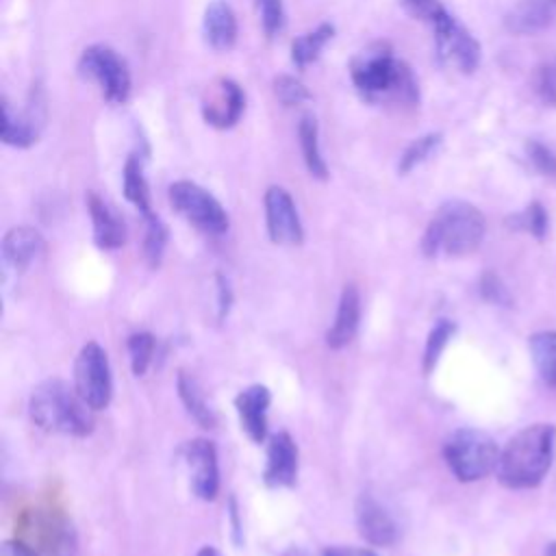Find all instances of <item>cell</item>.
Returning a JSON list of instances; mask_svg holds the SVG:
<instances>
[{"mask_svg": "<svg viewBox=\"0 0 556 556\" xmlns=\"http://www.w3.org/2000/svg\"><path fill=\"white\" fill-rule=\"evenodd\" d=\"M350 76L363 98L371 102L397 106H415L419 102V85L413 70L402 59H395L384 41L361 50L350 63Z\"/></svg>", "mask_w": 556, "mask_h": 556, "instance_id": "obj_1", "label": "cell"}, {"mask_svg": "<svg viewBox=\"0 0 556 556\" xmlns=\"http://www.w3.org/2000/svg\"><path fill=\"white\" fill-rule=\"evenodd\" d=\"M556 428L552 424H532L519 430L500 450L495 476L508 489H532L541 484L552 467Z\"/></svg>", "mask_w": 556, "mask_h": 556, "instance_id": "obj_2", "label": "cell"}, {"mask_svg": "<svg viewBox=\"0 0 556 556\" xmlns=\"http://www.w3.org/2000/svg\"><path fill=\"white\" fill-rule=\"evenodd\" d=\"M486 222L480 208L465 200H450L437 208L421 237L426 256H465L478 250Z\"/></svg>", "mask_w": 556, "mask_h": 556, "instance_id": "obj_3", "label": "cell"}, {"mask_svg": "<svg viewBox=\"0 0 556 556\" xmlns=\"http://www.w3.org/2000/svg\"><path fill=\"white\" fill-rule=\"evenodd\" d=\"M28 413L33 424L46 432L87 437L93 430V410L76 387L61 378H48L33 389Z\"/></svg>", "mask_w": 556, "mask_h": 556, "instance_id": "obj_4", "label": "cell"}, {"mask_svg": "<svg viewBox=\"0 0 556 556\" xmlns=\"http://www.w3.org/2000/svg\"><path fill=\"white\" fill-rule=\"evenodd\" d=\"M443 458L460 482H476L495 471L500 447L482 430L458 428L445 439Z\"/></svg>", "mask_w": 556, "mask_h": 556, "instance_id": "obj_5", "label": "cell"}, {"mask_svg": "<svg viewBox=\"0 0 556 556\" xmlns=\"http://www.w3.org/2000/svg\"><path fill=\"white\" fill-rule=\"evenodd\" d=\"M172 208L189 224L206 235H222L228 230V213L219 200L204 187L191 180H176L167 189Z\"/></svg>", "mask_w": 556, "mask_h": 556, "instance_id": "obj_6", "label": "cell"}, {"mask_svg": "<svg viewBox=\"0 0 556 556\" xmlns=\"http://www.w3.org/2000/svg\"><path fill=\"white\" fill-rule=\"evenodd\" d=\"M78 74L100 87L104 100L122 104L130 96V74L126 63L109 46H89L78 59Z\"/></svg>", "mask_w": 556, "mask_h": 556, "instance_id": "obj_7", "label": "cell"}, {"mask_svg": "<svg viewBox=\"0 0 556 556\" xmlns=\"http://www.w3.org/2000/svg\"><path fill=\"white\" fill-rule=\"evenodd\" d=\"M74 387L91 410H102L109 406L113 395V378L109 356L100 343L89 341L80 348L74 361Z\"/></svg>", "mask_w": 556, "mask_h": 556, "instance_id": "obj_8", "label": "cell"}, {"mask_svg": "<svg viewBox=\"0 0 556 556\" xmlns=\"http://www.w3.org/2000/svg\"><path fill=\"white\" fill-rule=\"evenodd\" d=\"M437 54L443 63L456 67L463 74H471L480 65V43L478 39L450 13L443 11L432 24Z\"/></svg>", "mask_w": 556, "mask_h": 556, "instance_id": "obj_9", "label": "cell"}, {"mask_svg": "<svg viewBox=\"0 0 556 556\" xmlns=\"http://www.w3.org/2000/svg\"><path fill=\"white\" fill-rule=\"evenodd\" d=\"M178 454L189 476L193 495L204 502H213L219 493V465L215 445L208 439H191L182 443Z\"/></svg>", "mask_w": 556, "mask_h": 556, "instance_id": "obj_10", "label": "cell"}, {"mask_svg": "<svg viewBox=\"0 0 556 556\" xmlns=\"http://www.w3.org/2000/svg\"><path fill=\"white\" fill-rule=\"evenodd\" d=\"M265 224L267 235L278 245H298L304 239L302 222L291 193L285 187H269L265 191Z\"/></svg>", "mask_w": 556, "mask_h": 556, "instance_id": "obj_11", "label": "cell"}, {"mask_svg": "<svg viewBox=\"0 0 556 556\" xmlns=\"http://www.w3.org/2000/svg\"><path fill=\"white\" fill-rule=\"evenodd\" d=\"M245 109V93L243 89L230 80L219 78L215 85H211L202 100V117L206 124L215 128H230L239 122L241 113Z\"/></svg>", "mask_w": 556, "mask_h": 556, "instance_id": "obj_12", "label": "cell"}, {"mask_svg": "<svg viewBox=\"0 0 556 556\" xmlns=\"http://www.w3.org/2000/svg\"><path fill=\"white\" fill-rule=\"evenodd\" d=\"M356 528L358 534L369 543L378 547L393 545L397 539V523L391 517V513L369 493H363L356 500Z\"/></svg>", "mask_w": 556, "mask_h": 556, "instance_id": "obj_13", "label": "cell"}, {"mask_svg": "<svg viewBox=\"0 0 556 556\" xmlns=\"http://www.w3.org/2000/svg\"><path fill=\"white\" fill-rule=\"evenodd\" d=\"M43 124V100L35 93L24 113H13L7 98H2V141L13 148H28L37 141Z\"/></svg>", "mask_w": 556, "mask_h": 556, "instance_id": "obj_14", "label": "cell"}, {"mask_svg": "<svg viewBox=\"0 0 556 556\" xmlns=\"http://www.w3.org/2000/svg\"><path fill=\"white\" fill-rule=\"evenodd\" d=\"M267 486H293L298 480V445L289 432H276L267 443V465L263 471Z\"/></svg>", "mask_w": 556, "mask_h": 556, "instance_id": "obj_15", "label": "cell"}, {"mask_svg": "<svg viewBox=\"0 0 556 556\" xmlns=\"http://www.w3.org/2000/svg\"><path fill=\"white\" fill-rule=\"evenodd\" d=\"M46 252V241L30 226H15L2 239V261L15 274L30 269Z\"/></svg>", "mask_w": 556, "mask_h": 556, "instance_id": "obj_16", "label": "cell"}, {"mask_svg": "<svg viewBox=\"0 0 556 556\" xmlns=\"http://www.w3.org/2000/svg\"><path fill=\"white\" fill-rule=\"evenodd\" d=\"M271 395L267 387L252 384L235 397V408L241 421V428L254 443H263L267 439V410Z\"/></svg>", "mask_w": 556, "mask_h": 556, "instance_id": "obj_17", "label": "cell"}, {"mask_svg": "<svg viewBox=\"0 0 556 556\" xmlns=\"http://www.w3.org/2000/svg\"><path fill=\"white\" fill-rule=\"evenodd\" d=\"M87 211L93 224V241L102 250H117L126 243V224L122 217L93 191L87 193Z\"/></svg>", "mask_w": 556, "mask_h": 556, "instance_id": "obj_18", "label": "cell"}, {"mask_svg": "<svg viewBox=\"0 0 556 556\" xmlns=\"http://www.w3.org/2000/svg\"><path fill=\"white\" fill-rule=\"evenodd\" d=\"M556 20V2L519 0L504 17V26L513 35H536Z\"/></svg>", "mask_w": 556, "mask_h": 556, "instance_id": "obj_19", "label": "cell"}, {"mask_svg": "<svg viewBox=\"0 0 556 556\" xmlns=\"http://www.w3.org/2000/svg\"><path fill=\"white\" fill-rule=\"evenodd\" d=\"M358 321H361V293L356 285H345L339 298L334 321L326 332V345L332 350L345 348L354 339L358 330Z\"/></svg>", "mask_w": 556, "mask_h": 556, "instance_id": "obj_20", "label": "cell"}, {"mask_svg": "<svg viewBox=\"0 0 556 556\" xmlns=\"http://www.w3.org/2000/svg\"><path fill=\"white\" fill-rule=\"evenodd\" d=\"M204 39L215 50H230L237 41V15L224 0H213L204 11Z\"/></svg>", "mask_w": 556, "mask_h": 556, "instance_id": "obj_21", "label": "cell"}, {"mask_svg": "<svg viewBox=\"0 0 556 556\" xmlns=\"http://www.w3.org/2000/svg\"><path fill=\"white\" fill-rule=\"evenodd\" d=\"M124 195L126 200L143 215L150 217L154 215L152 211V200H150V187L143 176V163L139 154H130L124 163Z\"/></svg>", "mask_w": 556, "mask_h": 556, "instance_id": "obj_22", "label": "cell"}, {"mask_svg": "<svg viewBox=\"0 0 556 556\" xmlns=\"http://www.w3.org/2000/svg\"><path fill=\"white\" fill-rule=\"evenodd\" d=\"M176 387H178V395L187 408V413L204 428H213L215 426V413L211 408V404L206 402V395H204V389L200 387V382L187 374V371H178V380H176Z\"/></svg>", "mask_w": 556, "mask_h": 556, "instance_id": "obj_23", "label": "cell"}, {"mask_svg": "<svg viewBox=\"0 0 556 556\" xmlns=\"http://www.w3.org/2000/svg\"><path fill=\"white\" fill-rule=\"evenodd\" d=\"M298 137H300V148H302L306 169L311 172V176H315L319 180H326L328 178V165H326V161L321 156V150H319V126H317V119L313 115H304L300 119Z\"/></svg>", "mask_w": 556, "mask_h": 556, "instance_id": "obj_24", "label": "cell"}, {"mask_svg": "<svg viewBox=\"0 0 556 556\" xmlns=\"http://www.w3.org/2000/svg\"><path fill=\"white\" fill-rule=\"evenodd\" d=\"M532 363L541 376V380L556 389V330L536 332L528 341Z\"/></svg>", "mask_w": 556, "mask_h": 556, "instance_id": "obj_25", "label": "cell"}, {"mask_svg": "<svg viewBox=\"0 0 556 556\" xmlns=\"http://www.w3.org/2000/svg\"><path fill=\"white\" fill-rule=\"evenodd\" d=\"M334 26L332 24H319L315 30H308L291 41V61L302 70L311 63H315L324 50V46L332 39Z\"/></svg>", "mask_w": 556, "mask_h": 556, "instance_id": "obj_26", "label": "cell"}, {"mask_svg": "<svg viewBox=\"0 0 556 556\" xmlns=\"http://www.w3.org/2000/svg\"><path fill=\"white\" fill-rule=\"evenodd\" d=\"M441 132H428V135H421L417 137L415 141L408 143V148L402 152L400 156V163H397V172L400 174H408L413 172L417 165H421L424 161H428L437 148L441 146Z\"/></svg>", "mask_w": 556, "mask_h": 556, "instance_id": "obj_27", "label": "cell"}, {"mask_svg": "<svg viewBox=\"0 0 556 556\" xmlns=\"http://www.w3.org/2000/svg\"><path fill=\"white\" fill-rule=\"evenodd\" d=\"M143 219H146L143 258L148 261L150 267H159V263L163 258V252H165V243H167V228L159 219V215H150V217H143Z\"/></svg>", "mask_w": 556, "mask_h": 556, "instance_id": "obj_28", "label": "cell"}, {"mask_svg": "<svg viewBox=\"0 0 556 556\" xmlns=\"http://www.w3.org/2000/svg\"><path fill=\"white\" fill-rule=\"evenodd\" d=\"M128 348V356H130V367L135 376H143L154 358V348L156 341L150 332H135L128 337L126 341Z\"/></svg>", "mask_w": 556, "mask_h": 556, "instance_id": "obj_29", "label": "cell"}, {"mask_svg": "<svg viewBox=\"0 0 556 556\" xmlns=\"http://www.w3.org/2000/svg\"><path fill=\"white\" fill-rule=\"evenodd\" d=\"M454 330H456V326H454V321H450V319L437 321L434 328L430 330V334H428V339H426V348H424V371H426V374H430V371L434 369V365H437L441 352L445 350L447 341L452 339Z\"/></svg>", "mask_w": 556, "mask_h": 556, "instance_id": "obj_30", "label": "cell"}, {"mask_svg": "<svg viewBox=\"0 0 556 556\" xmlns=\"http://www.w3.org/2000/svg\"><path fill=\"white\" fill-rule=\"evenodd\" d=\"M508 224L515 230H523V232H530L536 239H543L545 232H547V213H545L541 202H530L521 213L513 215L508 219Z\"/></svg>", "mask_w": 556, "mask_h": 556, "instance_id": "obj_31", "label": "cell"}, {"mask_svg": "<svg viewBox=\"0 0 556 556\" xmlns=\"http://www.w3.org/2000/svg\"><path fill=\"white\" fill-rule=\"evenodd\" d=\"M532 85H534V93L539 96V100L543 104L556 109V56L536 67Z\"/></svg>", "mask_w": 556, "mask_h": 556, "instance_id": "obj_32", "label": "cell"}, {"mask_svg": "<svg viewBox=\"0 0 556 556\" xmlns=\"http://www.w3.org/2000/svg\"><path fill=\"white\" fill-rule=\"evenodd\" d=\"M274 93L285 106H298V104L311 100V93L304 87V83L289 74H280L274 78Z\"/></svg>", "mask_w": 556, "mask_h": 556, "instance_id": "obj_33", "label": "cell"}, {"mask_svg": "<svg viewBox=\"0 0 556 556\" xmlns=\"http://www.w3.org/2000/svg\"><path fill=\"white\" fill-rule=\"evenodd\" d=\"M256 13L267 37H276L285 28V7L282 0H254Z\"/></svg>", "mask_w": 556, "mask_h": 556, "instance_id": "obj_34", "label": "cell"}, {"mask_svg": "<svg viewBox=\"0 0 556 556\" xmlns=\"http://www.w3.org/2000/svg\"><path fill=\"white\" fill-rule=\"evenodd\" d=\"M526 154L536 172H541L545 176H556V152L549 146H545L536 139H530L526 143Z\"/></svg>", "mask_w": 556, "mask_h": 556, "instance_id": "obj_35", "label": "cell"}, {"mask_svg": "<svg viewBox=\"0 0 556 556\" xmlns=\"http://www.w3.org/2000/svg\"><path fill=\"white\" fill-rule=\"evenodd\" d=\"M402 2H404L406 11H408L410 15L419 17V20H424V22H428V24H432L443 11H447V9L441 4V0H402Z\"/></svg>", "mask_w": 556, "mask_h": 556, "instance_id": "obj_36", "label": "cell"}, {"mask_svg": "<svg viewBox=\"0 0 556 556\" xmlns=\"http://www.w3.org/2000/svg\"><path fill=\"white\" fill-rule=\"evenodd\" d=\"M480 291L484 295V300L495 302V304H508V291L502 285V280L495 274H484L480 280Z\"/></svg>", "mask_w": 556, "mask_h": 556, "instance_id": "obj_37", "label": "cell"}, {"mask_svg": "<svg viewBox=\"0 0 556 556\" xmlns=\"http://www.w3.org/2000/svg\"><path fill=\"white\" fill-rule=\"evenodd\" d=\"M217 306H219V319H224L228 315V308H230V302H232V291H230V285L224 276H217Z\"/></svg>", "mask_w": 556, "mask_h": 556, "instance_id": "obj_38", "label": "cell"}, {"mask_svg": "<svg viewBox=\"0 0 556 556\" xmlns=\"http://www.w3.org/2000/svg\"><path fill=\"white\" fill-rule=\"evenodd\" d=\"M0 556H39V554H37L28 543L17 541V539H11V541H4V543H2Z\"/></svg>", "mask_w": 556, "mask_h": 556, "instance_id": "obj_39", "label": "cell"}, {"mask_svg": "<svg viewBox=\"0 0 556 556\" xmlns=\"http://www.w3.org/2000/svg\"><path fill=\"white\" fill-rule=\"evenodd\" d=\"M321 556H376L367 547H326Z\"/></svg>", "mask_w": 556, "mask_h": 556, "instance_id": "obj_40", "label": "cell"}, {"mask_svg": "<svg viewBox=\"0 0 556 556\" xmlns=\"http://www.w3.org/2000/svg\"><path fill=\"white\" fill-rule=\"evenodd\" d=\"M282 556H315V554H311V552H306L304 547H289ZM321 556V554H319Z\"/></svg>", "mask_w": 556, "mask_h": 556, "instance_id": "obj_41", "label": "cell"}, {"mask_svg": "<svg viewBox=\"0 0 556 556\" xmlns=\"http://www.w3.org/2000/svg\"><path fill=\"white\" fill-rule=\"evenodd\" d=\"M195 556H222L215 547H211V545H204Z\"/></svg>", "mask_w": 556, "mask_h": 556, "instance_id": "obj_42", "label": "cell"}, {"mask_svg": "<svg viewBox=\"0 0 556 556\" xmlns=\"http://www.w3.org/2000/svg\"><path fill=\"white\" fill-rule=\"evenodd\" d=\"M545 556H556V541L547 545V549H545Z\"/></svg>", "mask_w": 556, "mask_h": 556, "instance_id": "obj_43", "label": "cell"}, {"mask_svg": "<svg viewBox=\"0 0 556 556\" xmlns=\"http://www.w3.org/2000/svg\"><path fill=\"white\" fill-rule=\"evenodd\" d=\"M552 2H556V0H552Z\"/></svg>", "mask_w": 556, "mask_h": 556, "instance_id": "obj_44", "label": "cell"}]
</instances>
